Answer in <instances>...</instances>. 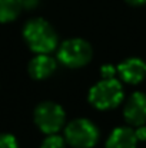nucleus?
<instances>
[{
  "label": "nucleus",
  "instance_id": "obj_1",
  "mask_svg": "<svg viewBox=\"0 0 146 148\" xmlns=\"http://www.w3.org/2000/svg\"><path fill=\"white\" fill-rule=\"evenodd\" d=\"M23 38L36 53H49L57 45V36L53 27L43 19L29 20L23 27Z\"/></svg>",
  "mask_w": 146,
  "mask_h": 148
},
{
  "label": "nucleus",
  "instance_id": "obj_2",
  "mask_svg": "<svg viewBox=\"0 0 146 148\" xmlns=\"http://www.w3.org/2000/svg\"><path fill=\"white\" fill-rule=\"evenodd\" d=\"M123 99L122 85L113 79H102L89 91V102L97 109H110Z\"/></svg>",
  "mask_w": 146,
  "mask_h": 148
},
{
  "label": "nucleus",
  "instance_id": "obj_3",
  "mask_svg": "<svg viewBox=\"0 0 146 148\" xmlns=\"http://www.w3.org/2000/svg\"><path fill=\"white\" fill-rule=\"evenodd\" d=\"M66 141L75 148H92L97 143L99 131L93 122L85 118L72 121L65 131Z\"/></svg>",
  "mask_w": 146,
  "mask_h": 148
},
{
  "label": "nucleus",
  "instance_id": "obj_4",
  "mask_svg": "<svg viewBox=\"0 0 146 148\" xmlns=\"http://www.w3.org/2000/svg\"><path fill=\"white\" fill-rule=\"evenodd\" d=\"M92 58V48L83 39H69L62 43L57 52V59L69 68L85 66Z\"/></svg>",
  "mask_w": 146,
  "mask_h": 148
},
{
  "label": "nucleus",
  "instance_id": "obj_5",
  "mask_svg": "<svg viewBox=\"0 0 146 148\" xmlns=\"http://www.w3.org/2000/svg\"><path fill=\"white\" fill-rule=\"evenodd\" d=\"M35 122L40 131L54 134L65 124V111L54 102H42L35 109Z\"/></svg>",
  "mask_w": 146,
  "mask_h": 148
},
{
  "label": "nucleus",
  "instance_id": "obj_6",
  "mask_svg": "<svg viewBox=\"0 0 146 148\" xmlns=\"http://www.w3.org/2000/svg\"><path fill=\"white\" fill-rule=\"evenodd\" d=\"M125 119L135 127L143 125L146 122V95L142 92L133 94L123 108Z\"/></svg>",
  "mask_w": 146,
  "mask_h": 148
},
{
  "label": "nucleus",
  "instance_id": "obj_7",
  "mask_svg": "<svg viewBox=\"0 0 146 148\" xmlns=\"http://www.w3.org/2000/svg\"><path fill=\"white\" fill-rule=\"evenodd\" d=\"M117 75L128 84H139L146 76V63L138 58L126 59L117 66Z\"/></svg>",
  "mask_w": 146,
  "mask_h": 148
},
{
  "label": "nucleus",
  "instance_id": "obj_8",
  "mask_svg": "<svg viewBox=\"0 0 146 148\" xmlns=\"http://www.w3.org/2000/svg\"><path fill=\"white\" fill-rule=\"evenodd\" d=\"M56 71V60L48 53H39L29 63V73L35 79H46Z\"/></svg>",
  "mask_w": 146,
  "mask_h": 148
},
{
  "label": "nucleus",
  "instance_id": "obj_9",
  "mask_svg": "<svg viewBox=\"0 0 146 148\" xmlns=\"http://www.w3.org/2000/svg\"><path fill=\"white\" fill-rule=\"evenodd\" d=\"M138 138L133 130L119 127L112 131L106 141V148H136Z\"/></svg>",
  "mask_w": 146,
  "mask_h": 148
},
{
  "label": "nucleus",
  "instance_id": "obj_10",
  "mask_svg": "<svg viewBox=\"0 0 146 148\" xmlns=\"http://www.w3.org/2000/svg\"><path fill=\"white\" fill-rule=\"evenodd\" d=\"M23 9V0H0V23L14 20Z\"/></svg>",
  "mask_w": 146,
  "mask_h": 148
},
{
  "label": "nucleus",
  "instance_id": "obj_11",
  "mask_svg": "<svg viewBox=\"0 0 146 148\" xmlns=\"http://www.w3.org/2000/svg\"><path fill=\"white\" fill-rule=\"evenodd\" d=\"M42 148H65V140L56 134H49L42 143Z\"/></svg>",
  "mask_w": 146,
  "mask_h": 148
},
{
  "label": "nucleus",
  "instance_id": "obj_12",
  "mask_svg": "<svg viewBox=\"0 0 146 148\" xmlns=\"http://www.w3.org/2000/svg\"><path fill=\"white\" fill-rule=\"evenodd\" d=\"M0 148H19L17 140L12 134H0Z\"/></svg>",
  "mask_w": 146,
  "mask_h": 148
},
{
  "label": "nucleus",
  "instance_id": "obj_13",
  "mask_svg": "<svg viewBox=\"0 0 146 148\" xmlns=\"http://www.w3.org/2000/svg\"><path fill=\"white\" fill-rule=\"evenodd\" d=\"M100 73H102L103 79H113L115 75L117 73V68H115L112 65H105V66H102Z\"/></svg>",
  "mask_w": 146,
  "mask_h": 148
},
{
  "label": "nucleus",
  "instance_id": "obj_14",
  "mask_svg": "<svg viewBox=\"0 0 146 148\" xmlns=\"http://www.w3.org/2000/svg\"><path fill=\"white\" fill-rule=\"evenodd\" d=\"M135 134H136L138 141H145L146 140V127L145 125H139V127L136 128Z\"/></svg>",
  "mask_w": 146,
  "mask_h": 148
},
{
  "label": "nucleus",
  "instance_id": "obj_15",
  "mask_svg": "<svg viewBox=\"0 0 146 148\" xmlns=\"http://www.w3.org/2000/svg\"><path fill=\"white\" fill-rule=\"evenodd\" d=\"M129 4H132V6H141V4H145L146 0H126Z\"/></svg>",
  "mask_w": 146,
  "mask_h": 148
}]
</instances>
